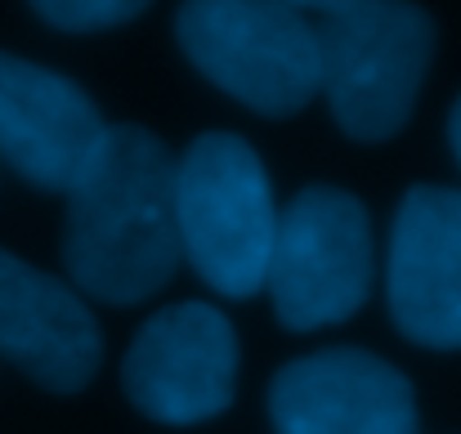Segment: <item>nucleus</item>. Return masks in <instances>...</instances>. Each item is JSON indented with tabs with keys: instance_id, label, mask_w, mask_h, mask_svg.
<instances>
[{
	"instance_id": "1",
	"label": "nucleus",
	"mask_w": 461,
	"mask_h": 434,
	"mask_svg": "<svg viewBox=\"0 0 461 434\" xmlns=\"http://www.w3.org/2000/svg\"><path fill=\"white\" fill-rule=\"evenodd\" d=\"M63 197V265L77 291L140 304L175 278V157L149 126H108Z\"/></svg>"
},
{
	"instance_id": "2",
	"label": "nucleus",
	"mask_w": 461,
	"mask_h": 434,
	"mask_svg": "<svg viewBox=\"0 0 461 434\" xmlns=\"http://www.w3.org/2000/svg\"><path fill=\"white\" fill-rule=\"evenodd\" d=\"M175 233L179 256L211 291L229 300L265 291L278 202L265 161L242 135L206 131L175 157Z\"/></svg>"
},
{
	"instance_id": "3",
	"label": "nucleus",
	"mask_w": 461,
	"mask_h": 434,
	"mask_svg": "<svg viewBox=\"0 0 461 434\" xmlns=\"http://www.w3.org/2000/svg\"><path fill=\"white\" fill-rule=\"evenodd\" d=\"M435 18L412 0H363L318 23V95L358 144L394 140L426 86Z\"/></svg>"
},
{
	"instance_id": "4",
	"label": "nucleus",
	"mask_w": 461,
	"mask_h": 434,
	"mask_svg": "<svg viewBox=\"0 0 461 434\" xmlns=\"http://www.w3.org/2000/svg\"><path fill=\"white\" fill-rule=\"evenodd\" d=\"M188 63L260 117H296L318 95V27L287 0H184Z\"/></svg>"
},
{
	"instance_id": "5",
	"label": "nucleus",
	"mask_w": 461,
	"mask_h": 434,
	"mask_svg": "<svg viewBox=\"0 0 461 434\" xmlns=\"http://www.w3.org/2000/svg\"><path fill=\"white\" fill-rule=\"evenodd\" d=\"M372 220L354 193L309 184L278 211L265 287L287 331H318L354 318L372 295Z\"/></svg>"
},
{
	"instance_id": "6",
	"label": "nucleus",
	"mask_w": 461,
	"mask_h": 434,
	"mask_svg": "<svg viewBox=\"0 0 461 434\" xmlns=\"http://www.w3.org/2000/svg\"><path fill=\"white\" fill-rule=\"evenodd\" d=\"M126 399L161 426L220 417L238 390V331L206 300L157 309L122 363Z\"/></svg>"
},
{
	"instance_id": "7",
	"label": "nucleus",
	"mask_w": 461,
	"mask_h": 434,
	"mask_svg": "<svg viewBox=\"0 0 461 434\" xmlns=\"http://www.w3.org/2000/svg\"><path fill=\"white\" fill-rule=\"evenodd\" d=\"M269 421L274 434H421L408 376L349 345L278 367L269 385Z\"/></svg>"
},
{
	"instance_id": "8",
	"label": "nucleus",
	"mask_w": 461,
	"mask_h": 434,
	"mask_svg": "<svg viewBox=\"0 0 461 434\" xmlns=\"http://www.w3.org/2000/svg\"><path fill=\"white\" fill-rule=\"evenodd\" d=\"M385 300L394 327L426 349H461V193L417 184L394 211Z\"/></svg>"
},
{
	"instance_id": "9",
	"label": "nucleus",
	"mask_w": 461,
	"mask_h": 434,
	"mask_svg": "<svg viewBox=\"0 0 461 434\" xmlns=\"http://www.w3.org/2000/svg\"><path fill=\"white\" fill-rule=\"evenodd\" d=\"M104 135L108 122L77 81L0 50V157L27 184L68 193Z\"/></svg>"
},
{
	"instance_id": "10",
	"label": "nucleus",
	"mask_w": 461,
	"mask_h": 434,
	"mask_svg": "<svg viewBox=\"0 0 461 434\" xmlns=\"http://www.w3.org/2000/svg\"><path fill=\"white\" fill-rule=\"evenodd\" d=\"M0 354L54 394H77L104 363V331L81 291L0 251Z\"/></svg>"
},
{
	"instance_id": "11",
	"label": "nucleus",
	"mask_w": 461,
	"mask_h": 434,
	"mask_svg": "<svg viewBox=\"0 0 461 434\" xmlns=\"http://www.w3.org/2000/svg\"><path fill=\"white\" fill-rule=\"evenodd\" d=\"M153 0H32V9L59 32H104L140 18Z\"/></svg>"
},
{
	"instance_id": "12",
	"label": "nucleus",
	"mask_w": 461,
	"mask_h": 434,
	"mask_svg": "<svg viewBox=\"0 0 461 434\" xmlns=\"http://www.w3.org/2000/svg\"><path fill=\"white\" fill-rule=\"evenodd\" d=\"M292 9H301V14H322V18H331V14H345V9H354V5H363V0H287Z\"/></svg>"
},
{
	"instance_id": "13",
	"label": "nucleus",
	"mask_w": 461,
	"mask_h": 434,
	"mask_svg": "<svg viewBox=\"0 0 461 434\" xmlns=\"http://www.w3.org/2000/svg\"><path fill=\"white\" fill-rule=\"evenodd\" d=\"M448 140H453V152H457V161H461V99H457V108H453V117H448Z\"/></svg>"
}]
</instances>
